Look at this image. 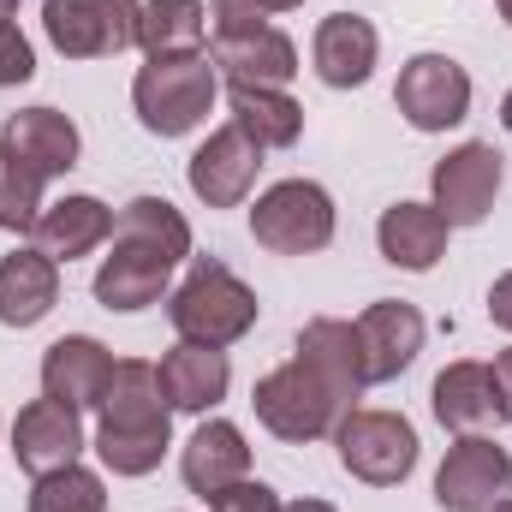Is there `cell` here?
<instances>
[{"label": "cell", "instance_id": "obj_25", "mask_svg": "<svg viewBox=\"0 0 512 512\" xmlns=\"http://www.w3.org/2000/svg\"><path fill=\"white\" fill-rule=\"evenodd\" d=\"M292 352H298L316 376H328V382L340 387L346 405H358V393H364V364H358V328H352V322L316 316V322L298 328V346H292Z\"/></svg>", "mask_w": 512, "mask_h": 512}, {"label": "cell", "instance_id": "obj_3", "mask_svg": "<svg viewBox=\"0 0 512 512\" xmlns=\"http://www.w3.org/2000/svg\"><path fill=\"white\" fill-rule=\"evenodd\" d=\"M256 292L215 256H191V274L167 292V322L191 346H239L256 328Z\"/></svg>", "mask_w": 512, "mask_h": 512}, {"label": "cell", "instance_id": "obj_27", "mask_svg": "<svg viewBox=\"0 0 512 512\" xmlns=\"http://www.w3.org/2000/svg\"><path fill=\"white\" fill-rule=\"evenodd\" d=\"M137 48L149 60H161V54H203L209 48V6L203 0H143Z\"/></svg>", "mask_w": 512, "mask_h": 512}, {"label": "cell", "instance_id": "obj_2", "mask_svg": "<svg viewBox=\"0 0 512 512\" xmlns=\"http://www.w3.org/2000/svg\"><path fill=\"white\" fill-rule=\"evenodd\" d=\"M96 459L114 471V477H149L167 447H173V405L161 393L155 364L143 358H120L114 364V382L96 405Z\"/></svg>", "mask_w": 512, "mask_h": 512}, {"label": "cell", "instance_id": "obj_10", "mask_svg": "<svg viewBox=\"0 0 512 512\" xmlns=\"http://www.w3.org/2000/svg\"><path fill=\"white\" fill-rule=\"evenodd\" d=\"M512 495V453L489 435H459L435 471L441 512H495Z\"/></svg>", "mask_w": 512, "mask_h": 512}, {"label": "cell", "instance_id": "obj_28", "mask_svg": "<svg viewBox=\"0 0 512 512\" xmlns=\"http://www.w3.org/2000/svg\"><path fill=\"white\" fill-rule=\"evenodd\" d=\"M30 512H108V489L96 471L84 465H66V471H48V477H30Z\"/></svg>", "mask_w": 512, "mask_h": 512}, {"label": "cell", "instance_id": "obj_33", "mask_svg": "<svg viewBox=\"0 0 512 512\" xmlns=\"http://www.w3.org/2000/svg\"><path fill=\"white\" fill-rule=\"evenodd\" d=\"M489 370H495V405H501V417L512 423V346H507V352H495V364H489Z\"/></svg>", "mask_w": 512, "mask_h": 512}, {"label": "cell", "instance_id": "obj_11", "mask_svg": "<svg viewBox=\"0 0 512 512\" xmlns=\"http://www.w3.org/2000/svg\"><path fill=\"white\" fill-rule=\"evenodd\" d=\"M501 179H507V167H501L495 143H459L435 161V173H429L435 197L429 203L441 209L447 227H483L495 197H501Z\"/></svg>", "mask_w": 512, "mask_h": 512}, {"label": "cell", "instance_id": "obj_7", "mask_svg": "<svg viewBox=\"0 0 512 512\" xmlns=\"http://www.w3.org/2000/svg\"><path fill=\"white\" fill-rule=\"evenodd\" d=\"M334 447H340V465L358 477V483H370V489H393V483H405L411 471H417V429L399 417V411H364V405H352L346 417H340V429H334Z\"/></svg>", "mask_w": 512, "mask_h": 512}, {"label": "cell", "instance_id": "obj_26", "mask_svg": "<svg viewBox=\"0 0 512 512\" xmlns=\"http://www.w3.org/2000/svg\"><path fill=\"white\" fill-rule=\"evenodd\" d=\"M227 108H233V126L251 137L256 149H292L304 137V108L286 96V90H256V84H227Z\"/></svg>", "mask_w": 512, "mask_h": 512}, {"label": "cell", "instance_id": "obj_18", "mask_svg": "<svg viewBox=\"0 0 512 512\" xmlns=\"http://www.w3.org/2000/svg\"><path fill=\"white\" fill-rule=\"evenodd\" d=\"M0 149L48 185V179H60V173L78 167L84 137H78V126H72L60 108H18V114H6V126H0Z\"/></svg>", "mask_w": 512, "mask_h": 512}, {"label": "cell", "instance_id": "obj_15", "mask_svg": "<svg viewBox=\"0 0 512 512\" xmlns=\"http://www.w3.org/2000/svg\"><path fill=\"white\" fill-rule=\"evenodd\" d=\"M84 411H72V405H60V399H30L24 411H18V423H12V459L30 471V477H48V471H66V465H78V453H84V423H78Z\"/></svg>", "mask_w": 512, "mask_h": 512}, {"label": "cell", "instance_id": "obj_29", "mask_svg": "<svg viewBox=\"0 0 512 512\" xmlns=\"http://www.w3.org/2000/svg\"><path fill=\"white\" fill-rule=\"evenodd\" d=\"M42 209H48L42 203V179L0 149V233H30Z\"/></svg>", "mask_w": 512, "mask_h": 512}, {"label": "cell", "instance_id": "obj_5", "mask_svg": "<svg viewBox=\"0 0 512 512\" xmlns=\"http://www.w3.org/2000/svg\"><path fill=\"white\" fill-rule=\"evenodd\" d=\"M251 405H256V423H262L268 435L292 441V447L334 435V429H340V417L352 411V405L340 399V387L328 382V376H316L298 352L251 387Z\"/></svg>", "mask_w": 512, "mask_h": 512}, {"label": "cell", "instance_id": "obj_39", "mask_svg": "<svg viewBox=\"0 0 512 512\" xmlns=\"http://www.w3.org/2000/svg\"><path fill=\"white\" fill-rule=\"evenodd\" d=\"M495 512H512V495H507V501H501V507H495Z\"/></svg>", "mask_w": 512, "mask_h": 512}, {"label": "cell", "instance_id": "obj_38", "mask_svg": "<svg viewBox=\"0 0 512 512\" xmlns=\"http://www.w3.org/2000/svg\"><path fill=\"white\" fill-rule=\"evenodd\" d=\"M501 18H507V24H512V0H501Z\"/></svg>", "mask_w": 512, "mask_h": 512}, {"label": "cell", "instance_id": "obj_17", "mask_svg": "<svg viewBox=\"0 0 512 512\" xmlns=\"http://www.w3.org/2000/svg\"><path fill=\"white\" fill-rule=\"evenodd\" d=\"M179 477L197 501H215L221 489L245 483L251 477V447H245V429L227 423V417H203L191 429V441L179 447Z\"/></svg>", "mask_w": 512, "mask_h": 512}, {"label": "cell", "instance_id": "obj_4", "mask_svg": "<svg viewBox=\"0 0 512 512\" xmlns=\"http://www.w3.org/2000/svg\"><path fill=\"white\" fill-rule=\"evenodd\" d=\"M215 96H221V72H215L209 48H203V54H161V60H143L137 78H131V108H137L143 131H155V137H185V131H197L209 120Z\"/></svg>", "mask_w": 512, "mask_h": 512}, {"label": "cell", "instance_id": "obj_21", "mask_svg": "<svg viewBox=\"0 0 512 512\" xmlns=\"http://www.w3.org/2000/svg\"><path fill=\"white\" fill-rule=\"evenodd\" d=\"M108 239H114V209L102 197H84V191L48 203L30 227V245L42 256H54V262H78V256L102 251Z\"/></svg>", "mask_w": 512, "mask_h": 512}, {"label": "cell", "instance_id": "obj_9", "mask_svg": "<svg viewBox=\"0 0 512 512\" xmlns=\"http://www.w3.org/2000/svg\"><path fill=\"white\" fill-rule=\"evenodd\" d=\"M393 108L411 131H453L471 114V72L453 54H411L393 84Z\"/></svg>", "mask_w": 512, "mask_h": 512}, {"label": "cell", "instance_id": "obj_34", "mask_svg": "<svg viewBox=\"0 0 512 512\" xmlns=\"http://www.w3.org/2000/svg\"><path fill=\"white\" fill-rule=\"evenodd\" d=\"M489 322L512 334V274H501V280L489 286Z\"/></svg>", "mask_w": 512, "mask_h": 512}, {"label": "cell", "instance_id": "obj_24", "mask_svg": "<svg viewBox=\"0 0 512 512\" xmlns=\"http://www.w3.org/2000/svg\"><path fill=\"white\" fill-rule=\"evenodd\" d=\"M429 405H435L441 429L483 435V423L501 417V405H495V370L489 364H447L435 376V387H429Z\"/></svg>", "mask_w": 512, "mask_h": 512}, {"label": "cell", "instance_id": "obj_19", "mask_svg": "<svg viewBox=\"0 0 512 512\" xmlns=\"http://www.w3.org/2000/svg\"><path fill=\"white\" fill-rule=\"evenodd\" d=\"M114 364H120V358H114L102 340L66 334V340H54V346L42 352V393L60 399V405H72V411H96L102 393H108V382H114Z\"/></svg>", "mask_w": 512, "mask_h": 512}, {"label": "cell", "instance_id": "obj_37", "mask_svg": "<svg viewBox=\"0 0 512 512\" xmlns=\"http://www.w3.org/2000/svg\"><path fill=\"white\" fill-rule=\"evenodd\" d=\"M501 126L512 131V90H507V102H501Z\"/></svg>", "mask_w": 512, "mask_h": 512}, {"label": "cell", "instance_id": "obj_14", "mask_svg": "<svg viewBox=\"0 0 512 512\" xmlns=\"http://www.w3.org/2000/svg\"><path fill=\"white\" fill-rule=\"evenodd\" d=\"M209 60L227 84H256V90H286L298 78V42L274 24L209 36Z\"/></svg>", "mask_w": 512, "mask_h": 512}, {"label": "cell", "instance_id": "obj_13", "mask_svg": "<svg viewBox=\"0 0 512 512\" xmlns=\"http://www.w3.org/2000/svg\"><path fill=\"white\" fill-rule=\"evenodd\" d=\"M256 173H262V149L233 120L221 131H209V143H197V155L185 161L191 197L209 203V209H239L256 191Z\"/></svg>", "mask_w": 512, "mask_h": 512}, {"label": "cell", "instance_id": "obj_16", "mask_svg": "<svg viewBox=\"0 0 512 512\" xmlns=\"http://www.w3.org/2000/svg\"><path fill=\"white\" fill-rule=\"evenodd\" d=\"M376 60H382V36L358 12H328L310 36V66L328 90H364Z\"/></svg>", "mask_w": 512, "mask_h": 512}, {"label": "cell", "instance_id": "obj_12", "mask_svg": "<svg viewBox=\"0 0 512 512\" xmlns=\"http://www.w3.org/2000/svg\"><path fill=\"white\" fill-rule=\"evenodd\" d=\"M358 364H364V387H382V382H399L417 352H423V310L405 304V298H376L358 322Z\"/></svg>", "mask_w": 512, "mask_h": 512}, {"label": "cell", "instance_id": "obj_23", "mask_svg": "<svg viewBox=\"0 0 512 512\" xmlns=\"http://www.w3.org/2000/svg\"><path fill=\"white\" fill-rule=\"evenodd\" d=\"M447 221H441V209L435 203H393L382 209V221H376V245L393 268H405V274H429L441 256H447Z\"/></svg>", "mask_w": 512, "mask_h": 512}, {"label": "cell", "instance_id": "obj_8", "mask_svg": "<svg viewBox=\"0 0 512 512\" xmlns=\"http://www.w3.org/2000/svg\"><path fill=\"white\" fill-rule=\"evenodd\" d=\"M143 0H42V30L66 60H114L137 48Z\"/></svg>", "mask_w": 512, "mask_h": 512}, {"label": "cell", "instance_id": "obj_35", "mask_svg": "<svg viewBox=\"0 0 512 512\" xmlns=\"http://www.w3.org/2000/svg\"><path fill=\"white\" fill-rule=\"evenodd\" d=\"M286 512H340V507H328V501H292Z\"/></svg>", "mask_w": 512, "mask_h": 512}, {"label": "cell", "instance_id": "obj_1", "mask_svg": "<svg viewBox=\"0 0 512 512\" xmlns=\"http://www.w3.org/2000/svg\"><path fill=\"white\" fill-rule=\"evenodd\" d=\"M185 256H191V221L167 197H131L114 215V239L96 268V304L120 316L161 304Z\"/></svg>", "mask_w": 512, "mask_h": 512}, {"label": "cell", "instance_id": "obj_36", "mask_svg": "<svg viewBox=\"0 0 512 512\" xmlns=\"http://www.w3.org/2000/svg\"><path fill=\"white\" fill-rule=\"evenodd\" d=\"M12 12H18V0H0V24H12Z\"/></svg>", "mask_w": 512, "mask_h": 512}, {"label": "cell", "instance_id": "obj_6", "mask_svg": "<svg viewBox=\"0 0 512 512\" xmlns=\"http://www.w3.org/2000/svg\"><path fill=\"white\" fill-rule=\"evenodd\" d=\"M251 239L274 256H310L334 245V197L316 179H280L256 197Z\"/></svg>", "mask_w": 512, "mask_h": 512}, {"label": "cell", "instance_id": "obj_20", "mask_svg": "<svg viewBox=\"0 0 512 512\" xmlns=\"http://www.w3.org/2000/svg\"><path fill=\"white\" fill-rule=\"evenodd\" d=\"M155 376H161V393H167L173 411L209 417V411L227 399V387H233V364H227L221 346H191V340H179V346L155 364Z\"/></svg>", "mask_w": 512, "mask_h": 512}, {"label": "cell", "instance_id": "obj_22", "mask_svg": "<svg viewBox=\"0 0 512 512\" xmlns=\"http://www.w3.org/2000/svg\"><path fill=\"white\" fill-rule=\"evenodd\" d=\"M60 304V262L36 245L0 256V328H36Z\"/></svg>", "mask_w": 512, "mask_h": 512}, {"label": "cell", "instance_id": "obj_30", "mask_svg": "<svg viewBox=\"0 0 512 512\" xmlns=\"http://www.w3.org/2000/svg\"><path fill=\"white\" fill-rule=\"evenodd\" d=\"M304 0H209V36H233V30H256L280 12H298Z\"/></svg>", "mask_w": 512, "mask_h": 512}, {"label": "cell", "instance_id": "obj_32", "mask_svg": "<svg viewBox=\"0 0 512 512\" xmlns=\"http://www.w3.org/2000/svg\"><path fill=\"white\" fill-rule=\"evenodd\" d=\"M209 512H286V507H280V495H274L268 483H256V477H245V483L221 489V495L209 501Z\"/></svg>", "mask_w": 512, "mask_h": 512}, {"label": "cell", "instance_id": "obj_31", "mask_svg": "<svg viewBox=\"0 0 512 512\" xmlns=\"http://www.w3.org/2000/svg\"><path fill=\"white\" fill-rule=\"evenodd\" d=\"M30 78H36V48H30V36H24L18 24H0V90L30 84Z\"/></svg>", "mask_w": 512, "mask_h": 512}]
</instances>
